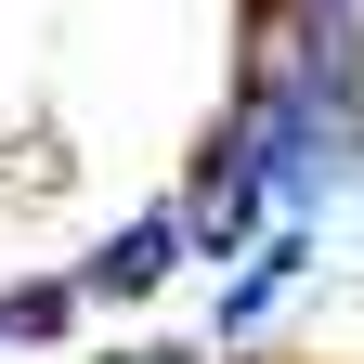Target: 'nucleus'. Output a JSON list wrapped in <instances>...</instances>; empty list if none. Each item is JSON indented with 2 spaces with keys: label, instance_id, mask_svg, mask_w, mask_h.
Segmentation results:
<instances>
[{
  "label": "nucleus",
  "instance_id": "nucleus-1",
  "mask_svg": "<svg viewBox=\"0 0 364 364\" xmlns=\"http://www.w3.org/2000/svg\"><path fill=\"white\" fill-rule=\"evenodd\" d=\"M169 273H182V208H130L117 235L78 260V299H91V312H117V299H156Z\"/></svg>",
  "mask_w": 364,
  "mask_h": 364
},
{
  "label": "nucleus",
  "instance_id": "nucleus-2",
  "mask_svg": "<svg viewBox=\"0 0 364 364\" xmlns=\"http://www.w3.org/2000/svg\"><path fill=\"white\" fill-rule=\"evenodd\" d=\"M299 260H312V235H299V221H273V247H247V260H235V287H221V338L273 326V299L299 287Z\"/></svg>",
  "mask_w": 364,
  "mask_h": 364
},
{
  "label": "nucleus",
  "instance_id": "nucleus-3",
  "mask_svg": "<svg viewBox=\"0 0 364 364\" xmlns=\"http://www.w3.org/2000/svg\"><path fill=\"white\" fill-rule=\"evenodd\" d=\"M78 273H26V287H0V351H65V326H78Z\"/></svg>",
  "mask_w": 364,
  "mask_h": 364
}]
</instances>
